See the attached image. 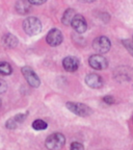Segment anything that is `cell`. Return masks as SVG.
<instances>
[{"label": "cell", "mask_w": 133, "mask_h": 150, "mask_svg": "<svg viewBox=\"0 0 133 150\" xmlns=\"http://www.w3.org/2000/svg\"><path fill=\"white\" fill-rule=\"evenodd\" d=\"M7 90V84L4 80L0 79V94H3L4 92H6Z\"/></svg>", "instance_id": "d6986e66"}, {"label": "cell", "mask_w": 133, "mask_h": 150, "mask_svg": "<svg viewBox=\"0 0 133 150\" xmlns=\"http://www.w3.org/2000/svg\"><path fill=\"white\" fill-rule=\"evenodd\" d=\"M63 66L68 72H74L79 67V61L75 56H67L63 61Z\"/></svg>", "instance_id": "30bf717a"}, {"label": "cell", "mask_w": 133, "mask_h": 150, "mask_svg": "<svg viewBox=\"0 0 133 150\" xmlns=\"http://www.w3.org/2000/svg\"><path fill=\"white\" fill-rule=\"evenodd\" d=\"M31 3L28 0H19L16 3V11L21 15H26L30 12Z\"/></svg>", "instance_id": "8fae6325"}, {"label": "cell", "mask_w": 133, "mask_h": 150, "mask_svg": "<svg viewBox=\"0 0 133 150\" xmlns=\"http://www.w3.org/2000/svg\"><path fill=\"white\" fill-rule=\"evenodd\" d=\"M85 83H87L89 88L99 89V88H101L103 86V79L100 75L95 74V73H91V74L87 75V77H85Z\"/></svg>", "instance_id": "9c48e42d"}, {"label": "cell", "mask_w": 133, "mask_h": 150, "mask_svg": "<svg viewBox=\"0 0 133 150\" xmlns=\"http://www.w3.org/2000/svg\"><path fill=\"white\" fill-rule=\"evenodd\" d=\"M21 71H22V73H23L26 81L30 84L31 87L37 88L39 86H40V83H41L40 78H39L37 73H35L30 67H23Z\"/></svg>", "instance_id": "5b68a950"}, {"label": "cell", "mask_w": 133, "mask_h": 150, "mask_svg": "<svg viewBox=\"0 0 133 150\" xmlns=\"http://www.w3.org/2000/svg\"><path fill=\"white\" fill-rule=\"evenodd\" d=\"M2 44L6 48H14L18 45V39L12 33H5L2 37Z\"/></svg>", "instance_id": "7c38bea8"}, {"label": "cell", "mask_w": 133, "mask_h": 150, "mask_svg": "<svg viewBox=\"0 0 133 150\" xmlns=\"http://www.w3.org/2000/svg\"><path fill=\"white\" fill-rule=\"evenodd\" d=\"M18 122L16 121V119H15L14 117L13 118H11L9 120H7V122H6V127L7 128H9V129H14V128H16L17 126H18Z\"/></svg>", "instance_id": "e0dca14e"}, {"label": "cell", "mask_w": 133, "mask_h": 150, "mask_svg": "<svg viewBox=\"0 0 133 150\" xmlns=\"http://www.w3.org/2000/svg\"><path fill=\"white\" fill-rule=\"evenodd\" d=\"M65 136L61 134H58V132H55V134H51V136L47 138L45 145L49 150H59L65 145Z\"/></svg>", "instance_id": "7a4b0ae2"}, {"label": "cell", "mask_w": 133, "mask_h": 150, "mask_svg": "<svg viewBox=\"0 0 133 150\" xmlns=\"http://www.w3.org/2000/svg\"><path fill=\"white\" fill-rule=\"evenodd\" d=\"M103 101L105 103H107V104H112V103L115 102V99H113V97L111 96H105L104 98H103Z\"/></svg>", "instance_id": "ffe728a7"}, {"label": "cell", "mask_w": 133, "mask_h": 150, "mask_svg": "<svg viewBox=\"0 0 133 150\" xmlns=\"http://www.w3.org/2000/svg\"><path fill=\"white\" fill-rule=\"evenodd\" d=\"M123 45L125 46L128 52L133 56V42H130L128 40H123Z\"/></svg>", "instance_id": "2e32d148"}, {"label": "cell", "mask_w": 133, "mask_h": 150, "mask_svg": "<svg viewBox=\"0 0 133 150\" xmlns=\"http://www.w3.org/2000/svg\"><path fill=\"white\" fill-rule=\"evenodd\" d=\"M67 108L69 110L74 112L75 115L80 116V117H87L93 112L91 108L83 103H77V102H68L67 103Z\"/></svg>", "instance_id": "3957f363"}, {"label": "cell", "mask_w": 133, "mask_h": 150, "mask_svg": "<svg viewBox=\"0 0 133 150\" xmlns=\"http://www.w3.org/2000/svg\"><path fill=\"white\" fill-rule=\"evenodd\" d=\"M110 47H111V43H110L109 39L107 37H98L95 39L93 42V48L98 52L99 54L106 53L109 51Z\"/></svg>", "instance_id": "277c9868"}, {"label": "cell", "mask_w": 133, "mask_h": 150, "mask_svg": "<svg viewBox=\"0 0 133 150\" xmlns=\"http://www.w3.org/2000/svg\"><path fill=\"white\" fill-rule=\"evenodd\" d=\"M71 25H72V27L74 28L78 33H85L87 29V21H85L84 17L81 16V15H76V16L74 17V19H73Z\"/></svg>", "instance_id": "ba28073f"}, {"label": "cell", "mask_w": 133, "mask_h": 150, "mask_svg": "<svg viewBox=\"0 0 133 150\" xmlns=\"http://www.w3.org/2000/svg\"><path fill=\"white\" fill-rule=\"evenodd\" d=\"M28 1L33 5H41L46 2V0H28Z\"/></svg>", "instance_id": "44dd1931"}, {"label": "cell", "mask_w": 133, "mask_h": 150, "mask_svg": "<svg viewBox=\"0 0 133 150\" xmlns=\"http://www.w3.org/2000/svg\"><path fill=\"white\" fill-rule=\"evenodd\" d=\"M70 150H84V147L79 142H74V143L71 144Z\"/></svg>", "instance_id": "ac0fdd59"}, {"label": "cell", "mask_w": 133, "mask_h": 150, "mask_svg": "<svg viewBox=\"0 0 133 150\" xmlns=\"http://www.w3.org/2000/svg\"><path fill=\"white\" fill-rule=\"evenodd\" d=\"M63 33H61V31L59 30V29H57V28L51 29L46 37L47 43H48L50 46H53V47L61 45V42H63Z\"/></svg>", "instance_id": "52a82bcc"}, {"label": "cell", "mask_w": 133, "mask_h": 150, "mask_svg": "<svg viewBox=\"0 0 133 150\" xmlns=\"http://www.w3.org/2000/svg\"><path fill=\"white\" fill-rule=\"evenodd\" d=\"M47 126H48V124L44 120L37 119L32 122V128L35 129V130H44V129L47 128Z\"/></svg>", "instance_id": "9a60e30c"}, {"label": "cell", "mask_w": 133, "mask_h": 150, "mask_svg": "<svg viewBox=\"0 0 133 150\" xmlns=\"http://www.w3.org/2000/svg\"><path fill=\"white\" fill-rule=\"evenodd\" d=\"M23 29L28 35H35L42 31V22L35 17H28L23 21Z\"/></svg>", "instance_id": "6da1fadb"}, {"label": "cell", "mask_w": 133, "mask_h": 150, "mask_svg": "<svg viewBox=\"0 0 133 150\" xmlns=\"http://www.w3.org/2000/svg\"><path fill=\"white\" fill-rule=\"evenodd\" d=\"M76 16V13L73 8H68L67 11L65 12L63 16V19H61V21L65 25H71L72 24V21L74 17Z\"/></svg>", "instance_id": "4fadbf2b"}, {"label": "cell", "mask_w": 133, "mask_h": 150, "mask_svg": "<svg viewBox=\"0 0 133 150\" xmlns=\"http://www.w3.org/2000/svg\"><path fill=\"white\" fill-rule=\"evenodd\" d=\"M0 106H1V100H0Z\"/></svg>", "instance_id": "603a6c76"}, {"label": "cell", "mask_w": 133, "mask_h": 150, "mask_svg": "<svg viewBox=\"0 0 133 150\" xmlns=\"http://www.w3.org/2000/svg\"><path fill=\"white\" fill-rule=\"evenodd\" d=\"M89 64L91 68L96 69V70H103V69L107 68L108 62L107 59L102 56L101 54H94L89 57Z\"/></svg>", "instance_id": "8992f818"}, {"label": "cell", "mask_w": 133, "mask_h": 150, "mask_svg": "<svg viewBox=\"0 0 133 150\" xmlns=\"http://www.w3.org/2000/svg\"><path fill=\"white\" fill-rule=\"evenodd\" d=\"M81 1H83V2H94V1H96V0H81Z\"/></svg>", "instance_id": "7402d4cb"}, {"label": "cell", "mask_w": 133, "mask_h": 150, "mask_svg": "<svg viewBox=\"0 0 133 150\" xmlns=\"http://www.w3.org/2000/svg\"><path fill=\"white\" fill-rule=\"evenodd\" d=\"M12 72H13V68L8 63H6V62H1L0 63V75L7 76V75L12 74Z\"/></svg>", "instance_id": "5bb4252c"}]
</instances>
